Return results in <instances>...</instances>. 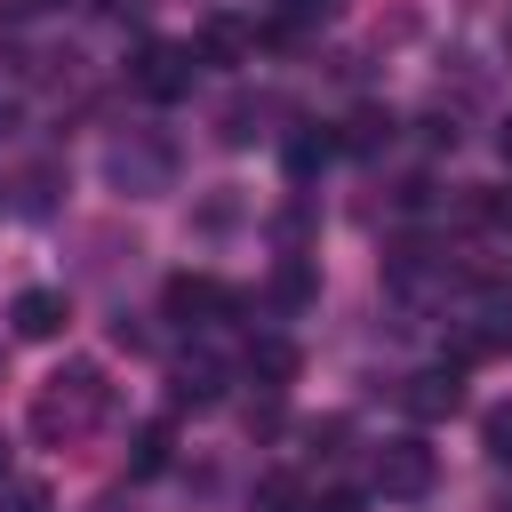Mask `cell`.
Returning <instances> with one entry per match:
<instances>
[{
	"instance_id": "obj_6",
	"label": "cell",
	"mask_w": 512,
	"mask_h": 512,
	"mask_svg": "<svg viewBox=\"0 0 512 512\" xmlns=\"http://www.w3.org/2000/svg\"><path fill=\"white\" fill-rule=\"evenodd\" d=\"M8 320H16V336H32V344H48V336H64V320H72V304H64V288H24V296L8 304Z\"/></svg>"
},
{
	"instance_id": "obj_7",
	"label": "cell",
	"mask_w": 512,
	"mask_h": 512,
	"mask_svg": "<svg viewBox=\"0 0 512 512\" xmlns=\"http://www.w3.org/2000/svg\"><path fill=\"white\" fill-rule=\"evenodd\" d=\"M192 56H200V64H248V56H256V32H248L240 16H208V24L192 32Z\"/></svg>"
},
{
	"instance_id": "obj_11",
	"label": "cell",
	"mask_w": 512,
	"mask_h": 512,
	"mask_svg": "<svg viewBox=\"0 0 512 512\" xmlns=\"http://www.w3.org/2000/svg\"><path fill=\"white\" fill-rule=\"evenodd\" d=\"M160 464H168V424H144V432H136V448H128V472H136V480H152Z\"/></svg>"
},
{
	"instance_id": "obj_10",
	"label": "cell",
	"mask_w": 512,
	"mask_h": 512,
	"mask_svg": "<svg viewBox=\"0 0 512 512\" xmlns=\"http://www.w3.org/2000/svg\"><path fill=\"white\" fill-rule=\"evenodd\" d=\"M216 392H224V360H208V352H200V360H184V368H176V400L208 408Z\"/></svg>"
},
{
	"instance_id": "obj_9",
	"label": "cell",
	"mask_w": 512,
	"mask_h": 512,
	"mask_svg": "<svg viewBox=\"0 0 512 512\" xmlns=\"http://www.w3.org/2000/svg\"><path fill=\"white\" fill-rule=\"evenodd\" d=\"M296 368H304V352H296L288 336H256V344H248V376H256V384L280 392V384H296Z\"/></svg>"
},
{
	"instance_id": "obj_19",
	"label": "cell",
	"mask_w": 512,
	"mask_h": 512,
	"mask_svg": "<svg viewBox=\"0 0 512 512\" xmlns=\"http://www.w3.org/2000/svg\"><path fill=\"white\" fill-rule=\"evenodd\" d=\"M0 480H8V440H0Z\"/></svg>"
},
{
	"instance_id": "obj_4",
	"label": "cell",
	"mask_w": 512,
	"mask_h": 512,
	"mask_svg": "<svg viewBox=\"0 0 512 512\" xmlns=\"http://www.w3.org/2000/svg\"><path fill=\"white\" fill-rule=\"evenodd\" d=\"M160 304H168V320H176V328H216V320L232 312V288H224V280H208V272H176Z\"/></svg>"
},
{
	"instance_id": "obj_3",
	"label": "cell",
	"mask_w": 512,
	"mask_h": 512,
	"mask_svg": "<svg viewBox=\"0 0 512 512\" xmlns=\"http://www.w3.org/2000/svg\"><path fill=\"white\" fill-rule=\"evenodd\" d=\"M440 480V456L424 440H384L376 448V496H424Z\"/></svg>"
},
{
	"instance_id": "obj_14",
	"label": "cell",
	"mask_w": 512,
	"mask_h": 512,
	"mask_svg": "<svg viewBox=\"0 0 512 512\" xmlns=\"http://www.w3.org/2000/svg\"><path fill=\"white\" fill-rule=\"evenodd\" d=\"M384 136H392V112H352V120H344V144H352V152H376Z\"/></svg>"
},
{
	"instance_id": "obj_1",
	"label": "cell",
	"mask_w": 512,
	"mask_h": 512,
	"mask_svg": "<svg viewBox=\"0 0 512 512\" xmlns=\"http://www.w3.org/2000/svg\"><path fill=\"white\" fill-rule=\"evenodd\" d=\"M104 376L88 368V360H72V368H56L48 384H40V400H32V432L40 440H80L96 416H104Z\"/></svg>"
},
{
	"instance_id": "obj_5",
	"label": "cell",
	"mask_w": 512,
	"mask_h": 512,
	"mask_svg": "<svg viewBox=\"0 0 512 512\" xmlns=\"http://www.w3.org/2000/svg\"><path fill=\"white\" fill-rule=\"evenodd\" d=\"M400 400H408V416H416V424H440V416H456V408H464V376H456V368H424V376H408V392H400Z\"/></svg>"
},
{
	"instance_id": "obj_15",
	"label": "cell",
	"mask_w": 512,
	"mask_h": 512,
	"mask_svg": "<svg viewBox=\"0 0 512 512\" xmlns=\"http://www.w3.org/2000/svg\"><path fill=\"white\" fill-rule=\"evenodd\" d=\"M0 512H56V496L40 480H0Z\"/></svg>"
},
{
	"instance_id": "obj_13",
	"label": "cell",
	"mask_w": 512,
	"mask_h": 512,
	"mask_svg": "<svg viewBox=\"0 0 512 512\" xmlns=\"http://www.w3.org/2000/svg\"><path fill=\"white\" fill-rule=\"evenodd\" d=\"M480 448H488L496 464H512V400H496V408L480 416Z\"/></svg>"
},
{
	"instance_id": "obj_2",
	"label": "cell",
	"mask_w": 512,
	"mask_h": 512,
	"mask_svg": "<svg viewBox=\"0 0 512 512\" xmlns=\"http://www.w3.org/2000/svg\"><path fill=\"white\" fill-rule=\"evenodd\" d=\"M192 40H152L136 64H128V80H136V96H152V104H176V96H192Z\"/></svg>"
},
{
	"instance_id": "obj_18",
	"label": "cell",
	"mask_w": 512,
	"mask_h": 512,
	"mask_svg": "<svg viewBox=\"0 0 512 512\" xmlns=\"http://www.w3.org/2000/svg\"><path fill=\"white\" fill-rule=\"evenodd\" d=\"M504 160H512V120H504Z\"/></svg>"
},
{
	"instance_id": "obj_8",
	"label": "cell",
	"mask_w": 512,
	"mask_h": 512,
	"mask_svg": "<svg viewBox=\"0 0 512 512\" xmlns=\"http://www.w3.org/2000/svg\"><path fill=\"white\" fill-rule=\"evenodd\" d=\"M112 184H128V192H168V152H160V144H136V152L120 144V152H112Z\"/></svg>"
},
{
	"instance_id": "obj_17",
	"label": "cell",
	"mask_w": 512,
	"mask_h": 512,
	"mask_svg": "<svg viewBox=\"0 0 512 512\" xmlns=\"http://www.w3.org/2000/svg\"><path fill=\"white\" fill-rule=\"evenodd\" d=\"M304 512H360V496H320V504H304Z\"/></svg>"
},
{
	"instance_id": "obj_16",
	"label": "cell",
	"mask_w": 512,
	"mask_h": 512,
	"mask_svg": "<svg viewBox=\"0 0 512 512\" xmlns=\"http://www.w3.org/2000/svg\"><path fill=\"white\" fill-rule=\"evenodd\" d=\"M328 152H336V136H296V144H288V168H296V176H312Z\"/></svg>"
},
{
	"instance_id": "obj_12",
	"label": "cell",
	"mask_w": 512,
	"mask_h": 512,
	"mask_svg": "<svg viewBox=\"0 0 512 512\" xmlns=\"http://www.w3.org/2000/svg\"><path fill=\"white\" fill-rule=\"evenodd\" d=\"M256 512H304V488H296L288 472H264V480H256Z\"/></svg>"
}]
</instances>
